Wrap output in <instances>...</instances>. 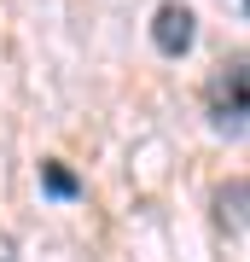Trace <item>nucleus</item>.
Instances as JSON below:
<instances>
[{
    "label": "nucleus",
    "instance_id": "1",
    "mask_svg": "<svg viewBox=\"0 0 250 262\" xmlns=\"http://www.w3.org/2000/svg\"><path fill=\"white\" fill-rule=\"evenodd\" d=\"M192 41H198V18H192V6L163 0L157 18H151V47H157L163 58H180V53H192Z\"/></svg>",
    "mask_w": 250,
    "mask_h": 262
},
{
    "label": "nucleus",
    "instance_id": "2",
    "mask_svg": "<svg viewBox=\"0 0 250 262\" xmlns=\"http://www.w3.org/2000/svg\"><path fill=\"white\" fill-rule=\"evenodd\" d=\"M215 128H221V134H244V64H233L227 82H221V99H215Z\"/></svg>",
    "mask_w": 250,
    "mask_h": 262
},
{
    "label": "nucleus",
    "instance_id": "3",
    "mask_svg": "<svg viewBox=\"0 0 250 262\" xmlns=\"http://www.w3.org/2000/svg\"><path fill=\"white\" fill-rule=\"evenodd\" d=\"M244 192H250V187H244V175H233L227 187L215 192V210H221V227H227L233 239H244Z\"/></svg>",
    "mask_w": 250,
    "mask_h": 262
},
{
    "label": "nucleus",
    "instance_id": "4",
    "mask_svg": "<svg viewBox=\"0 0 250 262\" xmlns=\"http://www.w3.org/2000/svg\"><path fill=\"white\" fill-rule=\"evenodd\" d=\"M41 192L58 198V204H76V198H82V181H76L58 158H47V163H41Z\"/></svg>",
    "mask_w": 250,
    "mask_h": 262
},
{
    "label": "nucleus",
    "instance_id": "5",
    "mask_svg": "<svg viewBox=\"0 0 250 262\" xmlns=\"http://www.w3.org/2000/svg\"><path fill=\"white\" fill-rule=\"evenodd\" d=\"M0 262H18V245H12L6 233H0Z\"/></svg>",
    "mask_w": 250,
    "mask_h": 262
}]
</instances>
